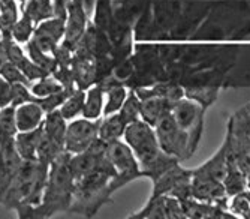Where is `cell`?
<instances>
[{
  "label": "cell",
  "mask_w": 250,
  "mask_h": 219,
  "mask_svg": "<svg viewBox=\"0 0 250 219\" xmlns=\"http://www.w3.org/2000/svg\"><path fill=\"white\" fill-rule=\"evenodd\" d=\"M71 153L63 152L62 155L50 165L47 185H45L41 203L21 219H48L59 213H67L72 204V194L75 179L67 167V159Z\"/></svg>",
  "instance_id": "obj_1"
},
{
  "label": "cell",
  "mask_w": 250,
  "mask_h": 219,
  "mask_svg": "<svg viewBox=\"0 0 250 219\" xmlns=\"http://www.w3.org/2000/svg\"><path fill=\"white\" fill-rule=\"evenodd\" d=\"M48 173L50 165L38 159L22 161L3 197L2 206L9 210H15L21 219L27 210L41 203Z\"/></svg>",
  "instance_id": "obj_2"
},
{
  "label": "cell",
  "mask_w": 250,
  "mask_h": 219,
  "mask_svg": "<svg viewBox=\"0 0 250 219\" xmlns=\"http://www.w3.org/2000/svg\"><path fill=\"white\" fill-rule=\"evenodd\" d=\"M112 176L104 170H98L75 180L72 204L67 213L83 215L87 219L95 218L99 210L111 203L112 195L108 189Z\"/></svg>",
  "instance_id": "obj_3"
},
{
  "label": "cell",
  "mask_w": 250,
  "mask_h": 219,
  "mask_svg": "<svg viewBox=\"0 0 250 219\" xmlns=\"http://www.w3.org/2000/svg\"><path fill=\"white\" fill-rule=\"evenodd\" d=\"M123 140L135 153L141 167V173L154 165L159 159L167 155L157 141L154 128L144 122L143 119L126 125Z\"/></svg>",
  "instance_id": "obj_4"
},
{
  "label": "cell",
  "mask_w": 250,
  "mask_h": 219,
  "mask_svg": "<svg viewBox=\"0 0 250 219\" xmlns=\"http://www.w3.org/2000/svg\"><path fill=\"white\" fill-rule=\"evenodd\" d=\"M106 155L117 171V174L109 180V185H108L111 195L117 192L125 185L130 183L132 180L143 177L140 162L136 159L132 149L125 143V140L108 143Z\"/></svg>",
  "instance_id": "obj_5"
},
{
  "label": "cell",
  "mask_w": 250,
  "mask_h": 219,
  "mask_svg": "<svg viewBox=\"0 0 250 219\" xmlns=\"http://www.w3.org/2000/svg\"><path fill=\"white\" fill-rule=\"evenodd\" d=\"M153 128L161 149L177 159L183 158V153H186L189 147V132L175 123L171 111L159 119Z\"/></svg>",
  "instance_id": "obj_6"
},
{
  "label": "cell",
  "mask_w": 250,
  "mask_h": 219,
  "mask_svg": "<svg viewBox=\"0 0 250 219\" xmlns=\"http://www.w3.org/2000/svg\"><path fill=\"white\" fill-rule=\"evenodd\" d=\"M101 119L90 120L85 117H81V119L77 117L71 122H67L66 137H64V150L67 153H71V155L87 150L90 144L99 137Z\"/></svg>",
  "instance_id": "obj_7"
},
{
  "label": "cell",
  "mask_w": 250,
  "mask_h": 219,
  "mask_svg": "<svg viewBox=\"0 0 250 219\" xmlns=\"http://www.w3.org/2000/svg\"><path fill=\"white\" fill-rule=\"evenodd\" d=\"M88 23H90V17L87 15V12L80 6L77 0H72L69 3V8H67L66 30H64V38L60 42L62 45L74 53L83 41Z\"/></svg>",
  "instance_id": "obj_8"
},
{
  "label": "cell",
  "mask_w": 250,
  "mask_h": 219,
  "mask_svg": "<svg viewBox=\"0 0 250 219\" xmlns=\"http://www.w3.org/2000/svg\"><path fill=\"white\" fill-rule=\"evenodd\" d=\"M130 219H143V218H185L181 201L171 195H159L150 197L147 204L136 213L129 215Z\"/></svg>",
  "instance_id": "obj_9"
},
{
  "label": "cell",
  "mask_w": 250,
  "mask_h": 219,
  "mask_svg": "<svg viewBox=\"0 0 250 219\" xmlns=\"http://www.w3.org/2000/svg\"><path fill=\"white\" fill-rule=\"evenodd\" d=\"M64 30H66V20L51 17L36 24L32 41L45 53L53 54L64 38Z\"/></svg>",
  "instance_id": "obj_10"
},
{
  "label": "cell",
  "mask_w": 250,
  "mask_h": 219,
  "mask_svg": "<svg viewBox=\"0 0 250 219\" xmlns=\"http://www.w3.org/2000/svg\"><path fill=\"white\" fill-rule=\"evenodd\" d=\"M71 69L77 89L87 90L88 87L96 84V59L90 54L81 44L72 53Z\"/></svg>",
  "instance_id": "obj_11"
},
{
  "label": "cell",
  "mask_w": 250,
  "mask_h": 219,
  "mask_svg": "<svg viewBox=\"0 0 250 219\" xmlns=\"http://www.w3.org/2000/svg\"><path fill=\"white\" fill-rule=\"evenodd\" d=\"M190 186H192V198L199 200V201L219 203L225 197H228L222 182L214 180L207 176H202V174H198L193 171H192Z\"/></svg>",
  "instance_id": "obj_12"
},
{
  "label": "cell",
  "mask_w": 250,
  "mask_h": 219,
  "mask_svg": "<svg viewBox=\"0 0 250 219\" xmlns=\"http://www.w3.org/2000/svg\"><path fill=\"white\" fill-rule=\"evenodd\" d=\"M231 137H229V132H228V137H226V141L225 144L219 149V152L216 155L208 159L206 164H202L199 168H195L192 170L193 173H198V174H202V176H207V177H211L214 180H219L223 183L226 174H228V170H229V161H231Z\"/></svg>",
  "instance_id": "obj_13"
},
{
  "label": "cell",
  "mask_w": 250,
  "mask_h": 219,
  "mask_svg": "<svg viewBox=\"0 0 250 219\" xmlns=\"http://www.w3.org/2000/svg\"><path fill=\"white\" fill-rule=\"evenodd\" d=\"M81 45L95 59L108 57L112 53V42H111L108 33L105 30L99 29L98 26H95L92 21H90L85 29Z\"/></svg>",
  "instance_id": "obj_14"
},
{
  "label": "cell",
  "mask_w": 250,
  "mask_h": 219,
  "mask_svg": "<svg viewBox=\"0 0 250 219\" xmlns=\"http://www.w3.org/2000/svg\"><path fill=\"white\" fill-rule=\"evenodd\" d=\"M45 111L38 102H26L15 107L17 128L20 131H32L42 126Z\"/></svg>",
  "instance_id": "obj_15"
},
{
  "label": "cell",
  "mask_w": 250,
  "mask_h": 219,
  "mask_svg": "<svg viewBox=\"0 0 250 219\" xmlns=\"http://www.w3.org/2000/svg\"><path fill=\"white\" fill-rule=\"evenodd\" d=\"M172 104L174 102L157 95L146 96L141 99V119L154 126L159 119L171 111Z\"/></svg>",
  "instance_id": "obj_16"
},
{
  "label": "cell",
  "mask_w": 250,
  "mask_h": 219,
  "mask_svg": "<svg viewBox=\"0 0 250 219\" xmlns=\"http://www.w3.org/2000/svg\"><path fill=\"white\" fill-rule=\"evenodd\" d=\"M42 137V126L32 131H20L15 135V147L22 161H35Z\"/></svg>",
  "instance_id": "obj_17"
},
{
  "label": "cell",
  "mask_w": 250,
  "mask_h": 219,
  "mask_svg": "<svg viewBox=\"0 0 250 219\" xmlns=\"http://www.w3.org/2000/svg\"><path fill=\"white\" fill-rule=\"evenodd\" d=\"M66 128H67V120L62 116L60 110H54V111L45 113V117L42 122L43 135L48 137L51 141H54L62 149H64Z\"/></svg>",
  "instance_id": "obj_18"
},
{
  "label": "cell",
  "mask_w": 250,
  "mask_h": 219,
  "mask_svg": "<svg viewBox=\"0 0 250 219\" xmlns=\"http://www.w3.org/2000/svg\"><path fill=\"white\" fill-rule=\"evenodd\" d=\"M171 114H172L175 123L181 129H185L186 132H189V131L195 126L196 120L199 119V110H198V105L190 101L178 99L171 107Z\"/></svg>",
  "instance_id": "obj_19"
},
{
  "label": "cell",
  "mask_w": 250,
  "mask_h": 219,
  "mask_svg": "<svg viewBox=\"0 0 250 219\" xmlns=\"http://www.w3.org/2000/svg\"><path fill=\"white\" fill-rule=\"evenodd\" d=\"M104 104H105V92L102 90V87L98 84L88 87L85 90V99H84L81 117L90 120L101 119L104 116Z\"/></svg>",
  "instance_id": "obj_20"
},
{
  "label": "cell",
  "mask_w": 250,
  "mask_h": 219,
  "mask_svg": "<svg viewBox=\"0 0 250 219\" xmlns=\"http://www.w3.org/2000/svg\"><path fill=\"white\" fill-rule=\"evenodd\" d=\"M126 122L120 116V113H114L109 116H104L99 125V138L105 143H112L123 138Z\"/></svg>",
  "instance_id": "obj_21"
},
{
  "label": "cell",
  "mask_w": 250,
  "mask_h": 219,
  "mask_svg": "<svg viewBox=\"0 0 250 219\" xmlns=\"http://www.w3.org/2000/svg\"><path fill=\"white\" fill-rule=\"evenodd\" d=\"M21 14L27 15L35 24L54 17L53 0H27L21 5Z\"/></svg>",
  "instance_id": "obj_22"
},
{
  "label": "cell",
  "mask_w": 250,
  "mask_h": 219,
  "mask_svg": "<svg viewBox=\"0 0 250 219\" xmlns=\"http://www.w3.org/2000/svg\"><path fill=\"white\" fill-rule=\"evenodd\" d=\"M84 99H85V90L77 89L75 92H72L69 96L64 99V102L59 108L62 116L67 122H71V120H74L77 117H81L83 107H84Z\"/></svg>",
  "instance_id": "obj_23"
},
{
  "label": "cell",
  "mask_w": 250,
  "mask_h": 219,
  "mask_svg": "<svg viewBox=\"0 0 250 219\" xmlns=\"http://www.w3.org/2000/svg\"><path fill=\"white\" fill-rule=\"evenodd\" d=\"M26 53L30 57V60L33 63H36L45 74L51 75L54 72V69L57 66L54 56L50 54V53H45L43 50H41L32 39L26 44Z\"/></svg>",
  "instance_id": "obj_24"
},
{
  "label": "cell",
  "mask_w": 250,
  "mask_h": 219,
  "mask_svg": "<svg viewBox=\"0 0 250 219\" xmlns=\"http://www.w3.org/2000/svg\"><path fill=\"white\" fill-rule=\"evenodd\" d=\"M114 20V6H112V0H96L95 9L92 14L90 21L98 26L102 30H108Z\"/></svg>",
  "instance_id": "obj_25"
},
{
  "label": "cell",
  "mask_w": 250,
  "mask_h": 219,
  "mask_svg": "<svg viewBox=\"0 0 250 219\" xmlns=\"http://www.w3.org/2000/svg\"><path fill=\"white\" fill-rule=\"evenodd\" d=\"M129 90L125 84H117L105 92V104H104V116H109L119 113L120 108L127 96ZM102 116V117H104Z\"/></svg>",
  "instance_id": "obj_26"
},
{
  "label": "cell",
  "mask_w": 250,
  "mask_h": 219,
  "mask_svg": "<svg viewBox=\"0 0 250 219\" xmlns=\"http://www.w3.org/2000/svg\"><path fill=\"white\" fill-rule=\"evenodd\" d=\"M20 18L17 0H0V33L11 35L12 26Z\"/></svg>",
  "instance_id": "obj_27"
},
{
  "label": "cell",
  "mask_w": 250,
  "mask_h": 219,
  "mask_svg": "<svg viewBox=\"0 0 250 219\" xmlns=\"http://www.w3.org/2000/svg\"><path fill=\"white\" fill-rule=\"evenodd\" d=\"M18 132L17 119H15V107L8 105L0 108V141L15 138Z\"/></svg>",
  "instance_id": "obj_28"
},
{
  "label": "cell",
  "mask_w": 250,
  "mask_h": 219,
  "mask_svg": "<svg viewBox=\"0 0 250 219\" xmlns=\"http://www.w3.org/2000/svg\"><path fill=\"white\" fill-rule=\"evenodd\" d=\"M35 27H36V24L27 15L21 14L20 18L15 21V24L12 26L11 36L15 42L20 44V45H26V44L33 38Z\"/></svg>",
  "instance_id": "obj_29"
},
{
  "label": "cell",
  "mask_w": 250,
  "mask_h": 219,
  "mask_svg": "<svg viewBox=\"0 0 250 219\" xmlns=\"http://www.w3.org/2000/svg\"><path fill=\"white\" fill-rule=\"evenodd\" d=\"M30 90L36 98H45L48 95L62 92L64 89L53 75H45V77L36 80L33 84H30Z\"/></svg>",
  "instance_id": "obj_30"
},
{
  "label": "cell",
  "mask_w": 250,
  "mask_h": 219,
  "mask_svg": "<svg viewBox=\"0 0 250 219\" xmlns=\"http://www.w3.org/2000/svg\"><path fill=\"white\" fill-rule=\"evenodd\" d=\"M119 113L126 123H130V122L141 119V99L138 98V95L135 93V90L127 93Z\"/></svg>",
  "instance_id": "obj_31"
},
{
  "label": "cell",
  "mask_w": 250,
  "mask_h": 219,
  "mask_svg": "<svg viewBox=\"0 0 250 219\" xmlns=\"http://www.w3.org/2000/svg\"><path fill=\"white\" fill-rule=\"evenodd\" d=\"M229 210L231 213H235V216L250 218V194L246 191H241L232 195V200L229 203Z\"/></svg>",
  "instance_id": "obj_32"
},
{
  "label": "cell",
  "mask_w": 250,
  "mask_h": 219,
  "mask_svg": "<svg viewBox=\"0 0 250 219\" xmlns=\"http://www.w3.org/2000/svg\"><path fill=\"white\" fill-rule=\"evenodd\" d=\"M26 102H36V96L32 93L30 86L22 84V83L12 84V99H11V105L18 107V105L26 104Z\"/></svg>",
  "instance_id": "obj_33"
},
{
  "label": "cell",
  "mask_w": 250,
  "mask_h": 219,
  "mask_svg": "<svg viewBox=\"0 0 250 219\" xmlns=\"http://www.w3.org/2000/svg\"><path fill=\"white\" fill-rule=\"evenodd\" d=\"M0 75H2L8 83L15 84V83H22V84H27L30 86L32 83L24 77V74L21 72V69L17 66V65L11 63V62H5L2 71H0Z\"/></svg>",
  "instance_id": "obj_34"
},
{
  "label": "cell",
  "mask_w": 250,
  "mask_h": 219,
  "mask_svg": "<svg viewBox=\"0 0 250 219\" xmlns=\"http://www.w3.org/2000/svg\"><path fill=\"white\" fill-rule=\"evenodd\" d=\"M11 182H12V176L6 170V164H5V158H3V150H2V144H0V206H2L3 197H5Z\"/></svg>",
  "instance_id": "obj_35"
},
{
  "label": "cell",
  "mask_w": 250,
  "mask_h": 219,
  "mask_svg": "<svg viewBox=\"0 0 250 219\" xmlns=\"http://www.w3.org/2000/svg\"><path fill=\"white\" fill-rule=\"evenodd\" d=\"M11 99H12V84L0 75V108L11 105Z\"/></svg>",
  "instance_id": "obj_36"
},
{
  "label": "cell",
  "mask_w": 250,
  "mask_h": 219,
  "mask_svg": "<svg viewBox=\"0 0 250 219\" xmlns=\"http://www.w3.org/2000/svg\"><path fill=\"white\" fill-rule=\"evenodd\" d=\"M77 2L80 3V6L87 12V15L92 18V14H93V9H95V3L96 0H77Z\"/></svg>",
  "instance_id": "obj_37"
},
{
  "label": "cell",
  "mask_w": 250,
  "mask_h": 219,
  "mask_svg": "<svg viewBox=\"0 0 250 219\" xmlns=\"http://www.w3.org/2000/svg\"><path fill=\"white\" fill-rule=\"evenodd\" d=\"M246 186L250 189V171H247V177H246Z\"/></svg>",
  "instance_id": "obj_38"
},
{
  "label": "cell",
  "mask_w": 250,
  "mask_h": 219,
  "mask_svg": "<svg viewBox=\"0 0 250 219\" xmlns=\"http://www.w3.org/2000/svg\"><path fill=\"white\" fill-rule=\"evenodd\" d=\"M27 0H17V3H20V5H22V3H26Z\"/></svg>",
  "instance_id": "obj_39"
},
{
  "label": "cell",
  "mask_w": 250,
  "mask_h": 219,
  "mask_svg": "<svg viewBox=\"0 0 250 219\" xmlns=\"http://www.w3.org/2000/svg\"><path fill=\"white\" fill-rule=\"evenodd\" d=\"M67 2H72V0H67Z\"/></svg>",
  "instance_id": "obj_40"
}]
</instances>
